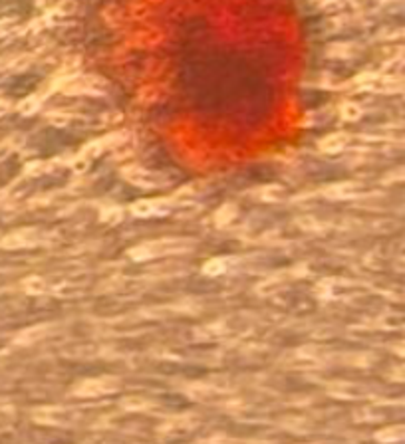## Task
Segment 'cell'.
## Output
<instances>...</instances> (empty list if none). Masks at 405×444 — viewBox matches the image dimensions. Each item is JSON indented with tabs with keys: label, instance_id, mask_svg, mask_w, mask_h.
Here are the masks:
<instances>
[{
	"label": "cell",
	"instance_id": "cell-14",
	"mask_svg": "<svg viewBox=\"0 0 405 444\" xmlns=\"http://www.w3.org/2000/svg\"><path fill=\"white\" fill-rule=\"evenodd\" d=\"M147 401L145 399H139V397H129L123 401V407L125 408H145Z\"/></svg>",
	"mask_w": 405,
	"mask_h": 444
},
{
	"label": "cell",
	"instance_id": "cell-2",
	"mask_svg": "<svg viewBox=\"0 0 405 444\" xmlns=\"http://www.w3.org/2000/svg\"><path fill=\"white\" fill-rule=\"evenodd\" d=\"M117 387H119V379L104 375V377H93V379L82 381L78 387H74V395H78V397H102V395L117 391Z\"/></svg>",
	"mask_w": 405,
	"mask_h": 444
},
{
	"label": "cell",
	"instance_id": "cell-8",
	"mask_svg": "<svg viewBox=\"0 0 405 444\" xmlns=\"http://www.w3.org/2000/svg\"><path fill=\"white\" fill-rule=\"evenodd\" d=\"M330 393L336 397H346V399H353V397H360V387L350 385V383H332L330 385Z\"/></svg>",
	"mask_w": 405,
	"mask_h": 444
},
{
	"label": "cell",
	"instance_id": "cell-4",
	"mask_svg": "<svg viewBox=\"0 0 405 444\" xmlns=\"http://www.w3.org/2000/svg\"><path fill=\"white\" fill-rule=\"evenodd\" d=\"M121 175H123V179L129 181L131 185L143 186V188L161 186L163 183H165L159 175L151 173V171H147V169H141V166H125V169L121 171Z\"/></svg>",
	"mask_w": 405,
	"mask_h": 444
},
{
	"label": "cell",
	"instance_id": "cell-7",
	"mask_svg": "<svg viewBox=\"0 0 405 444\" xmlns=\"http://www.w3.org/2000/svg\"><path fill=\"white\" fill-rule=\"evenodd\" d=\"M358 192V186L353 183H340V185H332L326 188V197L330 199H346V197H353Z\"/></svg>",
	"mask_w": 405,
	"mask_h": 444
},
{
	"label": "cell",
	"instance_id": "cell-1",
	"mask_svg": "<svg viewBox=\"0 0 405 444\" xmlns=\"http://www.w3.org/2000/svg\"><path fill=\"white\" fill-rule=\"evenodd\" d=\"M193 242L187 238H161V240H151L143 242L135 248L129 250V256L133 260H151V258H161V256H169V254H177V252H185L189 250Z\"/></svg>",
	"mask_w": 405,
	"mask_h": 444
},
{
	"label": "cell",
	"instance_id": "cell-10",
	"mask_svg": "<svg viewBox=\"0 0 405 444\" xmlns=\"http://www.w3.org/2000/svg\"><path fill=\"white\" fill-rule=\"evenodd\" d=\"M235 214H237V208H235L233 204H224L221 210L217 212V224H219V226L229 224V222L235 218Z\"/></svg>",
	"mask_w": 405,
	"mask_h": 444
},
{
	"label": "cell",
	"instance_id": "cell-5",
	"mask_svg": "<svg viewBox=\"0 0 405 444\" xmlns=\"http://www.w3.org/2000/svg\"><path fill=\"white\" fill-rule=\"evenodd\" d=\"M171 210V201L167 199H157V201H137L131 204V212L135 216H151V214H167Z\"/></svg>",
	"mask_w": 405,
	"mask_h": 444
},
{
	"label": "cell",
	"instance_id": "cell-6",
	"mask_svg": "<svg viewBox=\"0 0 405 444\" xmlns=\"http://www.w3.org/2000/svg\"><path fill=\"white\" fill-rule=\"evenodd\" d=\"M346 143H348V135L346 133H332V135L324 137L320 141V149L324 153H338V151H342V149L346 147Z\"/></svg>",
	"mask_w": 405,
	"mask_h": 444
},
{
	"label": "cell",
	"instance_id": "cell-3",
	"mask_svg": "<svg viewBox=\"0 0 405 444\" xmlns=\"http://www.w3.org/2000/svg\"><path fill=\"white\" fill-rule=\"evenodd\" d=\"M106 86L102 79L97 77H88V75H80V77H72L66 81L64 86V92L72 93V95H84V93H93V95H99L104 93Z\"/></svg>",
	"mask_w": 405,
	"mask_h": 444
},
{
	"label": "cell",
	"instance_id": "cell-12",
	"mask_svg": "<svg viewBox=\"0 0 405 444\" xmlns=\"http://www.w3.org/2000/svg\"><path fill=\"white\" fill-rule=\"evenodd\" d=\"M121 216H123V212H121L119 208H115V206H111V208L102 212V220H108V222H117Z\"/></svg>",
	"mask_w": 405,
	"mask_h": 444
},
{
	"label": "cell",
	"instance_id": "cell-11",
	"mask_svg": "<svg viewBox=\"0 0 405 444\" xmlns=\"http://www.w3.org/2000/svg\"><path fill=\"white\" fill-rule=\"evenodd\" d=\"M340 111H342V117L348 119V121H356V119L362 115V107L356 105V103H351V101H346V103L340 107Z\"/></svg>",
	"mask_w": 405,
	"mask_h": 444
},
{
	"label": "cell",
	"instance_id": "cell-9",
	"mask_svg": "<svg viewBox=\"0 0 405 444\" xmlns=\"http://www.w3.org/2000/svg\"><path fill=\"white\" fill-rule=\"evenodd\" d=\"M226 268H229V260L226 258H213L202 266V274H207V276H219V274H224V272H226Z\"/></svg>",
	"mask_w": 405,
	"mask_h": 444
},
{
	"label": "cell",
	"instance_id": "cell-13",
	"mask_svg": "<svg viewBox=\"0 0 405 444\" xmlns=\"http://www.w3.org/2000/svg\"><path fill=\"white\" fill-rule=\"evenodd\" d=\"M282 197V188L280 186H266L264 190H262V199H266V201H278Z\"/></svg>",
	"mask_w": 405,
	"mask_h": 444
}]
</instances>
